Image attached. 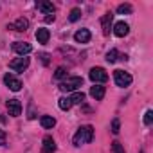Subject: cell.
Returning a JSON list of instances; mask_svg holds the SVG:
<instances>
[{
	"mask_svg": "<svg viewBox=\"0 0 153 153\" xmlns=\"http://www.w3.org/2000/svg\"><path fill=\"white\" fill-rule=\"evenodd\" d=\"M68 99H70L72 105H81V103L85 101V94H83V92H74Z\"/></svg>",
	"mask_w": 153,
	"mask_h": 153,
	"instance_id": "obj_17",
	"label": "cell"
},
{
	"mask_svg": "<svg viewBox=\"0 0 153 153\" xmlns=\"http://www.w3.org/2000/svg\"><path fill=\"white\" fill-rule=\"evenodd\" d=\"M90 96H92L96 101H101V99L105 97V87H101V85H94V87L90 88Z\"/></svg>",
	"mask_w": 153,
	"mask_h": 153,
	"instance_id": "obj_14",
	"label": "cell"
},
{
	"mask_svg": "<svg viewBox=\"0 0 153 153\" xmlns=\"http://www.w3.org/2000/svg\"><path fill=\"white\" fill-rule=\"evenodd\" d=\"M128 33H130V25H128L126 22H117V24L114 25V34H115V36L123 38V36H126Z\"/></svg>",
	"mask_w": 153,
	"mask_h": 153,
	"instance_id": "obj_12",
	"label": "cell"
},
{
	"mask_svg": "<svg viewBox=\"0 0 153 153\" xmlns=\"http://www.w3.org/2000/svg\"><path fill=\"white\" fill-rule=\"evenodd\" d=\"M27 27H29V20L27 18H24V16H20V18H16V22L15 24H11V25H7V29H15V31H27Z\"/></svg>",
	"mask_w": 153,
	"mask_h": 153,
	"instance_id": "obj_10",
	"label": "cell"
},
{
	"mask_svg": "<svg viewBox=\"0 0 153 153\" xmlns=\"http://www.w3.org/2000/svg\"><path fill=\"white\" fill-rule=\"evenodd\" d=\"M112 20H114V15L112 13H106L103 18H101V27H103V34L105 36H108L110 34V27H112Z\"/></svg>",
	"mask_w": 153,
	"mask_h": 153,
	"instance_id": "obj_11",
	"label": "cell"
},
{
	"mask_svg": "<svg viewBox=\"0 0 153 153\" xmlns=\"http://www.w3.org/2000/svg\"><path fill=\"white\" fill-rule=\"evenodd\" d=\"M7 112H9V115L18 117L22 114V103L18 99H9L7 101Z\"/></svg>",
	"mask_w": 153,
	"mask_h": 153,
	"instance_id": "obj_8",
	"label": "cell"
},
{
	"mask_svg": "<svg viewBox=\"0 0 153 153\" xmlns=\"http://www.w3.org/2000/svg\"><path fill=\"white\" fill-rule=\"evenodd\" d=\"M151 123H153V112L148 110V112L144 114V124H146V126H151Z\"/></svg>",
	"mask_w": 153,
	"mask_h": 153,
	"instance_id": "obj_25",
	"label": "cell"
},
{
	"mask_svg": "<svg viewBox=\"0 0 153 153\" xmlns=\"http://www.w3.org/2000/svg\"><path fill=\"white\" fill-rule=\"evenodd\" d=\"M114 79H115V85L117 87H128L133 81V78H131L128 72H124V70H115L114 72Z\"/></svg>",
	"mask_w": 153,
	"mask_h": 153,
	"instance_id": "obj_4",
	"label": "cell"
},
{
	"mask_svg": "<svg viewBox=\"0 0 153 153\" xmlns=\"http://www.w3.org/2000/svg\"><path fill=\"white\" fill-rule=\"evenodd\" d=\"M40 123H42L43 128H52V126H56V119L51 117V115H43V117L40 119Z\"/></svg>",
	"mask_w": 153,
	"mask_h": 153,
	"instance_id": "obj_18",
	"label": "cell"
},
{
	"mask_svg": "<svg viewBox=\"0 0 153 153\" xmlns=\"http://www.w3.org/2000/svg\"><path fill=\"white\" fill-rule=\"evenodd\" d=\"M45 22H47V24L54 22V15H47V16H45Z\"/></svg>",
	"mask_w": 153,
	"mask_h": 153,
	"instance_id": "obj_29",
	"label": "cell"
},
{
	"mask_svg": "<svg viewBox=\"0 0 153 153\" xmlns=\"http://www.w3.org/2000/svg\"><path fill=\"white\" fill-rule=\"evenodd\" d=\"M29 67V58L27 56H22V58H16L9 63V68L15 70V72H24L25 68Z\"/></svg>",
	"mask_w": 153,
	"mask_h": 153,
	"instance_id": "obj_5",
	"label": "cell"
},
{
	"mask_svg": "<svg viewBox=\"0 0 153 153\" xmlns=\"http://www.w3.org/2000/svg\"><path fill=\"white\" fill-rule=\"evenodd\" d=\"M79 87H83V78H79V76H72V78H67L65 81L59 83L61 92H76Z\"/></svg>",
	"mask_w": 153,
	"mask_h": 153,
	"instance_id": "obj_2",
	"label": "cell"
},
{
	"mask_svg": "<svg viewBox=\"0 0 153 153\" xmlns=\"http://www.w3.org/2000/svg\"><path fill=\"white\" fill-rule=\"evenodd\" d=\"M36 7H38L40 11H43L45 15H52V13H54V9H56V7L52 6V2H45V0H43V2H38V4H36Z\"/></svg>",
	"mask_w": 153,
	"mask_h": 153,
	"instance_id": "obj_15",
	"label": "cell"
},
{
	"mask_svg": "<svg viewBox=\"0 0 153 153\" xmlns=\"http://www.w3.org/2000/svg\"><path fill=\"white\" fill-rule=\"evenodd\" d=\"M58 105H59V108H61V110H65V112H67V110H70V106H72V103H70V99H68V97H61Z\"/></svg>",
	"mask_w": 153,
	"mask_h": 153,
	"instance_id": "obj_22",
	"label": "cell"
},
{
	"mask_svg": "<svg viewBox=\"0 0 153 153\" xmlns=\"http://www.w3.org/2000/svg\"><path fill=\"white\" fill-rule=\"evenodd\" d=\"M49 38H51V33H49V29H38L36 31V40H38V43H47L49 42Z\"/></svg>",
	"mask_w": 153,
	"mask_h": 153,
	"instance_id": "obj_16",
	"label": "cell"
},
{
	"mask_svg": "<svg viewBox=\"0 0 153 153\" xmlns=\"http://www.w3.org/2000/svg\"><path fill=\"white\" fill-rule=\"evenodd\" d=\"M90 79L97 85V83H105V81H108V74H106V70L103 68V67H94L92 70H90Z\"/></svg>",
	"mask_w": 153,
	"mask_h": 153,
	"instance_id": "obj_3",
	"label": "cell"
},
{
	"mask_svg": "<svg viewBox=\"0 0 153 153\" xmlns=\"http://www.w3.org/2000/svg\"><path fill=\"white\" fill-rule=\"evenodd\" d=\"M67 76V68L65 67H59L58 70H56V74H54V79H63Z\"/></svg>",
	"mask_w": 153,
	"mask_h": 153,
	"instance_id": "obj_23",
	"label": "cell"
},
{
	"mask_svg": "<svg viewBox=\"0 0 153 153\" xmlns=\"http://www.w3.org/2000/svg\"><path fill=\"white\" fill-rule=\"evenodd\" d=\"M90 38H92V34H90L88 29H79V31H76V34H74V40L78 43H88Z\"/></svg>",
	"mask_w": 153,
	"mask_h": 153,
	"instance_id": "obj_9",
	"label": "cell"
},
{
	"mask_svg": "<svg viewBox=\"0 0 153 153\" xmlns=\"http://www.w3.org/2000/svg\"><path fill=\"white\" fill-rule=\"evenodd\" d=\"M79 18H81V9L74 7V9L70 11V15H68V20H70V22H78Z\"/></svg>",
	"mask_w": 153,
	"mask_h": 153,
	"instance_id": "obj_20",
	"label": "cell"
},
{
	"mask_svg": "<svg viewBox=\"0 0 153 153\" xmlns=\"http://www.w3.org/2000/svg\"><path fill=\"white\" fill-rule=\"evenodd\" d=\"M131 11H133V7H131L130 4H121V6L117 7V13H119V15H131Z\"/></svg>",
	"mask_w": 153,
	"mask_h": 153,
	"instance_id": "obj_19",
	"label": "cell"
},
{
	"mask_svg": "<svg viewBox=\"0 0 153 153\" xmlns=\"http://www.w3.org/2000/svg\"><path fill=\"white\" fill-rule=\"evenodd\" d=\"M117 56H119L117 49H112V51L106 52V61H108V63H115V61H117Z\"/></svg>",
	"mask_w": 153,
	"mask_h": 153,
	"instance_id": "obj_21",
	"label": "cell"
},
{
	"mask_svg": "<svg viewBox=\"0 0 153 153\" xmlns=\"http://www.w3.org/2000/svg\"><path fill=\"white\" fill-rule=\"evenodd\" d=\"M112 149H114V153H124V148L121 146V142H112Z\"/></svg>",
	"mask_w": 153,
	"mask_h": 153,
	"instance_id": "obj_26",
	"label": "cell"
},
{
	"mask_svg": "<svg viewBox=\"0 0 153 153\" xmlns=\"http://www.w3.org/2000/svg\"><path fill=\"white\" fill-rule=\"evenodd\" d=\"M4 144H6V133L0 130V146H4Z\"/></svg>",
	"mask_w": 153,
	"mask_h": 153,
	"instance_id": "obj_28",
	"label": "cell"
},
{
	"mask_svg": "<svg viewBox=\"0 0 153 153\" xmlns=\"http://www.w3.org/2000/svg\"><path fill=\"white\" fill-rule=\"evenodd\" d=\"M42 151L43 153H54L56 151V142H54V139L52 137H45L43 139V146H42Z\"/></svg>",
	"mask_w": 153,
	"mask_h": 153,
	"instance_id": "obj_13",
	"label": "cell"
},
{
	"mask_svg": "<svg viewBox=\"0 0 153 153\" xmlns=\"http://www.w3.org/2000/svg\"><path fill=\"white\" fill-rule=\"evenodd\" d=\"M119 131H121V121L115 117V119L112 121V133H115V135H117Z\"/></svg>",
	"mask_w": 153,
	"mask_h": 153,
	"instance_id": "obj_24",
	"label": "cell"
},
{
	"mask_svg": "<svg viewBox=\"0 0 153 153\" xmlns=\"http://www.w3.org/2000/svg\"><path fill=\"white\" fill-rule=\"evenodd\" d=\"M13 51H15L16 54H20V56H27V54L33 51V45L27 43V42H15V43H13Z\"/></svg>",
	"mask_w": 153,
	"mask_h": 153,
	"instance_id": "obj_7",
	"label": "cell"
},
{
	"mask_svg": "<svg viewBox=\"0 0 153 153\" xmlns=\"http://www.w3.org/2000/svg\"><path fill=\"white\" fill-rule=\"evenodd\" d=\"M4 83H6V87H7L9 90H13V92H18V90L22 88V81L16 79L13 74H6V76H4Z\"/></svg>",
	"mask_w": 153,
	"mask_h": 153,
	"instance_id": "obj_6",
	"label": "cell"
},
{
	"mask_svg": "<svg viewBox=\"0 0 153 153\" xmlns=\"http://www.w3.org/2000/svg\"><path fill=\"white\" fill-rule=\"evenodd\" d=\"M92 139H94V128L90 124H87V126H81L76 131L72 140H74V146H83V144H88Z\"/></svg>",
	"mask_w": 153,
	"mask_h": 153,
	"instance_id": "obj_1",
	"label": "cell"
},
{
	"mask_svg": "<svg viewBox=\"0 0 153 153\" xmlns=\"http://www.w3.org/2000/svg\"><path fill=\"white\" fill-rule=\"evenodd\" d=\"M40 59H42V63H43V65H49V54L42 52V54H40Z\"/></svg>",
	"mask_w": 153,
	"mask_h": 153,
	"instance_id": "obj_27",
	"label": "cell"
}]
</instances>
